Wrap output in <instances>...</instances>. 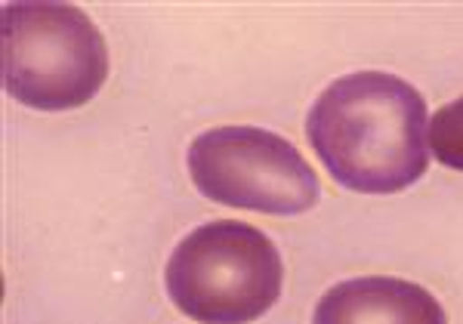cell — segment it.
I'll return each mask as SVG.
<instances>
[{"label":"cell","mask_w":463,"mask_h":324,"mask_svg":"<svg viewBox=\"0 0 463 324\" xmlns=\"http://www.w3.org/2000/svg\"><path fill=\"white\" fill-rule=\"evenodd\" d=\"M306 137L334 179L362 195H395L430 167L427 102L386 71L337 78L312 102Z\"/></svg>","instance_id":"cell-1"},{"label":"cell","mask_w":463,"mask_h":324,"mask_svg":"<svg viewBox=\"0 0 463 324\" xmlns=\"http://www.w3.org/2000/svg\"><path fill=\"white\" fill-rule=\"evenodd\" d=\"M167 297L198 324H250L285 288V262L266 232L238 220L198 225L164 269Z\"/></svg>","instance_id":"cell-2"},{"label":"cell","mask_w":463,"mask_h":324,"mask_svg":"<svg viewBox=\"0 0 463 324\" xmlns=\"http://www.w3.org/2000/svg\"><path fill=\"white\" fill-rule=\"evenodd\" d=\"M109 78V47L71 4L4 6V90L37 111H69L93 100Z\"/></svg>","instance_id":"cell-3"},{"label":"cell","mask_w":463,"mask_h":324,"mask_svg":"<svg viewBox=\"0 0 463 324\" xmlns=\"http://www.w3.org/2000/svg\"><path fill=\"white\" fill-rule=\"evenodd\" d=\"M204 198L272 216H297L318 205L321 183L294 146L263 127H213L185 155Z\"/></svg>","instance_id":"cell-4"},{"label":"cell","mask_w":463,"mask_h":324,"mask_svg":"<svg viewBox=\"0 0 463 324\" xmlns=\"http://www.w3.org/2000/svg\"><path fill=\"white\" fill-rule=\"evenodd\" d=\"M312 324H448V315L420 284L368 275L334 284L318 300Z\"/></svg>","instance_id":"cell-5"},{"label":"cell","mask_w":463,"mask_h":324,"mask_svg":"<svg viewBox=\"0 0 463 324\" xmlns=\"http://www.w3.org/2000/svg\"><path fill=\"white\" fill-rule=\"evenodd\" d=\"M430 152L439 164L463 173V96L439 109L430 120Z\"/></svg>","instance_id":"cell-6"}]
</instances>
